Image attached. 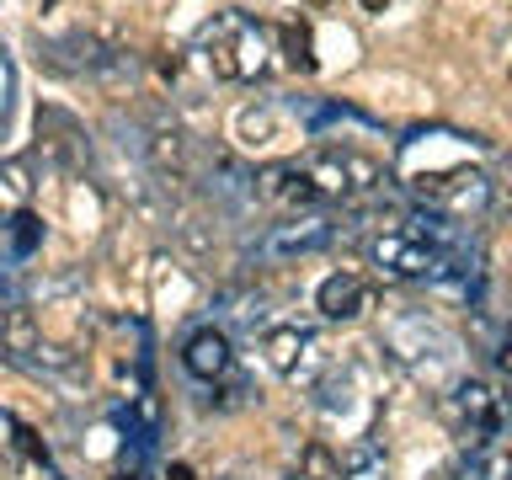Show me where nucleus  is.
Here are the masks:
<instances>
[{"label":"nucleus","mask_w":512,"mask_h":480,"mask_svg":"<svg viewBox=\"0 0 512 480\" xmlns=\"http://www.w3.org/2000/svg\"><path fill=\"white\" fill-rule=\"evenodd\" d=\"M272 54V27L251 22L240 11H224L203 27V59L219 80H256Z\"/></svg>","instance_id":"nucleus-1"},{"label":"nucleus","mask_w":512,"mask_h":480,"mask_svg":"<svg viewBox=\"0 0 512 480\" xmlns=\"http://www.w3.org/2000/svg\"><path fill=\"white\" fill-rule=\"evenodd\" d=\"M299 171L310 176L315 198H363V192H374L384 182L379 160L363 150H347V144H326V150L304 155Z\"/></svg>","instance_id":"nucleus-2"},{"label":"nucleus","mask_w":512,"mask_h":480,"mask_svg":"<svg viewBox=\"0 0 512 480\" xmlns=\"http://www.w3.org/2000/svg\"><path fill=\"white\" fill-rule=\"evenodd\" d=\"M368 262H374L384 278H400V283H416V278H432L443 267V246L422 230H384L368 240Z\"/></svg>","instance_id":"nucleus-3"},{"label":"nucleus","mask_w":512,"mask_h":480,"mask_svg":"<svg viewBox=\"0 0 512 480\" xmlns=\"http://www.w3.org/2000/svg\"><path fill=\"white\" fill-rule=\"evenodd\" d=\"M336 224L331 214H294V219H283V224H272L267 240L256 246V256L262 262H288V256H315V251H326L331 240H336Z\"/></svg>","instance_id":"nucleus-4"},{"label":"nucleus","mask_w":512,"mask_h":480,"mask_svg":"<svg viewBox=\"0 0 512 480\" xmlns=\"http://www.w3.org/2000/svg\"><path fill=\"white\" fill-rule=\"evenodd\" d=\"M315 304L326 320H358V315L374 310V283H368L363 272H331V278L315 288Z\"/></svg>","instance_id":"nucleus-5"},{"label":"nucleus","mask_w":512,"mask_h":480,"mask_svg":"<svg viewBox=\"0 0 512 480\" xmlns=\"http://www.w3.org/2000/svg\"><path fill=\"white\" fill-rule=\"evenodd\" d=\"M454 416H459V432H464V443H480V438H491L496 427H502V406H496V395L486 390L480 379H464V384H454Z\"/></svg>","instance_id":"nucleus-6"},{"label":"nucleus","mask_w":512,"mask_h":480,"mask_svg":"<svg viewBox=\"0 0 512 480\" xmlns=\"http://www.w3.org/2000/svg\"><path fill=\"white\" fill-rule=\"evenodd\" d=\"M182 368L192 379H203V384H214L230 374V336L214 331V326H203V331H192L187 342H182Z\"/></svg>","instance_id":"nucleus-7"},{"label":"nucleus","mask_w":512,"mask_h":480,"mask_svg":"<svg viewBox=\"0 0 512 480\" xmlns=\"http://www.w3.org/2000/svg\"><path fill=\"white\" fill-rule=\"evenodd\" d=\"M256 198L262 203H278V208H310L320 203L310 176L299 171V160H288V166H267L262 176H256Z\"/></svg>","instance_id":"nucleus-8"},{"label":"nucleus","mask_w":512,"mask_h":480,"mask_svg":"<svg viewBox=\"0 0 512 480\" xmlns=\"http://www.w3.org/2000/svg\"><path fill=\"white\" fill-rule=\"evenodd\" d=\"M411 192L427 198V203H480L486 198V176L459 166V171H443V176H416Z\"/></svg>","instance_id":"nucleus-9"},{"label":"nucleus","mask_w":512,"mask_h":480,"mask_svg":"<svg viewBox=\"0 0 512 480\" xmlns=\"http://www.w3.org/2000/svg\"><path fill=\"white\" fill-rule=\"evenodd\" d=\"M272 43H278V54H283L288 70L315 75V38H310V27H304V22H283V27H272Z\"/></svg>","instance_id":"nucleus-10"},{"label":"nucleus","mask_w":512,"mask_h":480,"mask_svg":"<svg viewBox=\"0 0 512 480\" xmlns=\"http://www.w3.org/2000/svg\"><path fill=\"white\" fill-rule=\"evenodd\" d=\"M304 347H310V336H304L299 326H272L262 336V352H267V363L278 368V374H294L299 358H304Z\"/></svg>","instance_id":"nucleus-11"},{"label":"nucleus","mask_w":512,"mask_h":480,"mask_svg":"<svg viewBox=\"0 0 512 480\" xmlns=\"http://www.w3.org/2000/svg\"><path fill=\"white\" fill-rule=\"evenodd\" d=\"M150 160H155L160 171H176V176H182L187 160H192L187 134H176V128H160V134H150Z\"/></svg>","instance_id":"nucleus-12"},{"label":"nucleus","mask_w":512,"mask_h":480,"mask_svg":"<svg viewBox=\"0 0 512 480\" xmlns=\"http://www.w3.org/2000/svg\"><path fill=\"white\" fill-rule=\"evenodd\" d=\"M299 480H347V470H342V459H336L326 443H304V454H299Z\"/></svg>","instance_id":"nucleus-13"},{"label":"nucleus","mask_w":512,"mask_h":480,"mask_svg":"<svg viewBox=\"0 0 512 480\" xmlns=\"http://www.w3.org/2000/svg\"><path fill=\"white\" fill-rule=\"evenodd\" d=\"M0 342H11V352H38V326H32V315L27 310H11L6 336H0Z\"/></svg>","instance_id":"nucleus-14"},{"label":"nucleus","mask_w":512,"mask_h":480,"mask_svg":"<svg viewBox=\"0 0 512 480\" xmlns=\"http://www.w3.org/2000/svg\"><path fill=\"white\" fill-rule=\"evenodd\" d=\"M11 224H16V246H22V251H27V246H32V240H38V219H32V214H16Z\"/></svg>","instance_id":"nucleus-15"},{"label":"nucleus","mask_w":512,"mask_h":480,"mask_svg":"<svg viewBox=\"0 0 512 480\" xmlns=\"http://www.w3.org/2000/svg\"><path fill=\"white\" fill-rule=\"evenodd\" d=\"M496 187H502V198L512 203V155H502V160H496Z\"/></svg>","instance_id":"nucleus-16"},{"label":"nucleus","mask_w":512,"mask_h":480,"mask_svg":"<svg viewBox=\"0 0 512 480\" xmlns=\"http://www.w3.org/2000/svg\"><path fill=\"white\" fill-rule=\"evenodd\" d=\"M166 480H198V470H192V464H182V459H176V464H166Z\"/></svg>","instance_id":"nucleus-17"},{"label":"nucleus","mask_w":512,"mask_h":480,"mask_svg":"<svg viewBox=\"0 0 512 480\" xmlns=\"http://www.w3.org/2000/svg\"><path fill=\"white\" fill-rule=\"evenodd\" d=\"M363 11H390V6H400V0H358Z\"/></svg>","instance_id":"nucleus-18"},{"label":"nucleus","mask_w":512,"mask_h":480,"mask_svg":"<svg viewBox=\"0 0 512 480\" xmlns=\"http://www.w3.org/2000/svg\"><path fill=\"white\" fill-rule=\"evenodd\" d=\"M422 480H459V470H448V464H443V470H427Z\"/></svg>","instance_id":"nucleus-19"},{"label":"nucleus","mask_w":512,"mask_h":480,"mask_svg":"<svg viewBox=\"0 0 512 480\" xmlns=\"http://www.w3.org/2000/svg\"><path fill=\"white\" fill-rule=\"evenodd\" d=\"M502 374H507V379H512V342H507V347H502Z\"/></svg>","instance_id":"nucleus-20"},{"label":"nucleus","mask_w":512,"mask_h":480,"mask_svg":"<svg viewBox=\"0 0 512 480\" xmlns=\"http://www.w3.org/2000/svg\"><path fill=\"white\" fill-rule=\"evenodd\" d=\"M304 6H310V11H331L336 0H304Z\"/></svg>","instance_id":"nucleus-21"},{"label":"nucleus","mask_w":512,"mask_h":480,"mask_svg":"<svg viewBox=\"0 0 512 480\" xmlns=\"http://www.w3.org/2000/svg\"><path fill=\"white\" fill-rule=\"evenodd\" d=\"M6 320H11V310H0V336H6Z\"/></svg>","instance_id":"nucleus-22"},{"label":"nucleus","mask_w":512,"mask_h":480,"mask_svg":"<svg viewBox=\"0 0 512 480\" xmlns=\"http://www.w3.org/2000/svg\"><path fill=\"white\" fill-rule=\"evenodd\" d=\"M507 80H512V70H507Z\"/></svg>","instance_id":"nucleus-23"}]
</instances>
